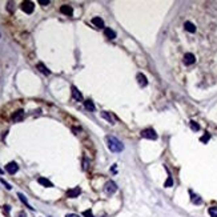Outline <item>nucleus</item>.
I'll list each match as a JSON object with an SVG mask.
<instances>
[{"label":"nucleus","instance_id":"22","mask_svg":"<svg viewBox=\"0 0 217 217\" xmlns=\"http://www.w3.org/2000/svg\"><path fill=\"white\" fill-rule=\"evenodd\" d=\"M172 185H173V180H172V177H171V176H169V177L166 179V181H165L164 186H165V188H171Z\"/></svg>","mask_w":217,"mask_h":217},{"label":"nucleus","instance_id":"4","mask_svg":"<svg viewBox=\"0 0 217 217\" xmlns=\"http://www.w3.org/2000/svg\"><path fill=\"white\" fill-rule=\"evenodd\" d=\"M18 169H19V165L16 164L15 161H11V163H8V164L5 165V171L9 173V175H15L16 172H18Z\"/></svg>","mask_w":217,"mask_h":217},{"label":"nucleus","instance_id":"12","mask_svg":"<svg viewBox=\"0 0 217 217\" xmlns=\"http://www.w3.org/2000/svg\"><path fill=\"white\" fill-rule=\"evenodd\" d=\"M136 79H137L139 84L141 85V87H145L146 84H148V80H146L145 75H143V73H137V76H136Z\"/></svg>","mask_w":217,"mask_h":217},{"label":"nucleus","instance_id":"27","mask_svg":"<svg viewBox=\"0 0 217 217\" xmlns=\"http://www.w3.org/2000/svg\"><path fill=\"white\" fill-rule=\"evenodd\" d=\"M39 4L47 5V4H49V0H39Z\"/></svg>","mask_w":217,"mask_h":217},{"label":"nucleus","instance_id":"9","mask_svg":"<svg viewBox=\"0 0 217 217\" xmlns=\"http://www.w3.org/2000/svg\"><path fill=\"white\" fill-rule=\"evenodd\" d=\"M24 119V112L21 111V109H19V111H16L15 113L12 115V121L18 123V121H21V120Z\"/></svg>","mask_w":217,"mask_h":217},{"label":"nucleus","instance_id":"18","mask_svg":"<svg viewBox=\"0 0 217 217\" xmlns=\"http://www.w3.org/2000/svg\"><path fill=\"white\" fill-rule=\"evenodd\" d=\"M191 200H192L193 204H196V205H199V204H201V202H202L201 197H200V196H197V195H193L192 192H191Z\"/></svg>","mask_w":217,"mask_h":217},{"label":"nucleus","instance_id":"24","mask_svg":"<svg viewBox=\"0 0 217 217\" xmlns=\"http://www.w3.org/2000/svg\"><path fill=\"white\" fill-rule=\"evenodd\" d=\"M83 216L84 217H95L93 216V213H92V211H84L83 212Z\"/></svg>","mask_w":217,"mask_h":217},{"label":"nucleus","instance_id":"20","mask_svg":"<svg viewBox=\"0 0 217 217\" xmlns=\"http://www.w3.org/2000/svg\"><path fill=\"white\" fill-rule=\"evenodd\" d=\"M208 212H209V216L211 217H217V206H211Z\"/></svg>","mask_w":217,"mask_h":217},{"label":"nucleus","instance_id":"11","mask_svg":"<svg viewBox=\"0 0 217 217\" xmlns=\"http://www.w3.org/2000/svg\"><path fill=\"white\" fill-rule=\"evenodd\" d=\"M72 96L75 100H77V101H83V95L79 92V89L76 88V87H72Z\"/></svg>","mask_w":217,"mask_h":217},{"label":"nucleus","instance_id":"2","mask_svg":"<svg viewBox=\"0 0 217 217\" xmlns=\"http://www.w3.org/2000/svg\"><path fill=\"white\" fill-rule=\"evenodd\" d=\"M116 191H117V185H116V182L115 181H112V180H109V181H107L105 182V185H104V192L107 193V195H113Z\"/></svg>","mask_w":217,"mask_h":217},{"label":"nucleus","instance_id":"17","mask_svg":"<svg viewBox=\"0 0 217 217\" xmlns=\"http://www.w3.org/2000/svg\"><path fill=\"white\" fill-rule=\"evenodd\" d=\"M84 107H85L87 109H88V111H91V112L95 111V108H96L92 100H85V101H84Z\"/></svg>","mask_w":217,"mask_h":217},{"label":"nucleus","instance_id":"25","mask_svg":"<svg viewBox=\"0 0 217 217\" xmlns=\"http://www.w3.org/2000/svg\"><path fill=\"white\" fill-rule=\"evenodd\" d=\"M209 139H211V136H209V133H206L205 136H202V137H201V141H202V143H206Z\"/></svg>","mask_w":217,"mask_h":217},{"label":"nucleus","instance_id":"16","mask_svg":"<svg viewBox=\"0 0 217 217\" xmlns=\"http://www.w3.org/2000/svg\"><path fill=\"white\" fill-rule=\"evenodd\" d=\"M104 33H105V36L108 39H115L116 38V32L113 31V29H111V28H104Z\"/></svg>","mask_w":217,"mask_h":217},{"label":"nucleus","instance_id":"26","mask_svg":"<svg viewBox=\"0 0 217 217\" xmlns=\"http://www.w3.org/2000/svg\"><path fill=\"white\" fill-rule=\"evenodd\" d=\"M0 181H2V182H3V184H4V186H5V188H7V189H11V188H12V186H11V185H9V184H8V182H7V181H5V180H3V179H2V180H0Z\"/></svg>","mask_w":217,"mask_h":217},{"label":"nucleus","instance_id":"21","mask_svg":"<svg viewBox=\"0 0 217 217\" xmlns=\"http://www.w3.org/2000/svg\"><path fill=\"white\" fill-rule=\"evenodd\" d=\"M18 196H19V199H20V200H21V201H23V202H24V204H25L27 206H28V208H31V209H33V208H32V206H31V205H29V204H28V201H27V199L24 197V195H23V193H18Z\"/></svg>","mask_w":217,"mask_h":217},{"label":"nucleus","instance_id":"19","mask_svg":"<svg viewBox=\"0 0 217 217\" xmlns=\"http://www.w3.org/2000/svg\"><path fill=\"white\" fill-rule=\"evenodd\" d=\"M38 69H39L40 72L44 73V75H49V73H51V71H49V69H47V67L43 64V63H38Z\"/></svg>","mask_w":217,"mask_h":217},{"label":"nucleus","instance_id":"1","mask_svg":"<svg viewBox=\"0 0 217 217\" xmlns=\"http://www.w3.org/2000/svg\"><path fill=\"white\" fill-rule=\"evenodd\" d=\"M105 141H107V145H108V148H109V151L111 152L119 153V152H121L123 149H124L123 143L120 141L117 137H115V136H107Z\"/></svg>","mask_w":217,"mask_h":217},{"label":"nucleus","instance_id":"5","mask_svg":"<svg viewBox=\"0 0 217 217\" xmlns=\"http://www.w3.org/2000/svg\"><path fill=\"white\" fill-rule=\"evenodd\" d=\"M21 9H23V11H24L25 13H32L33 9H35V4H33L32 2H23Z\"/></svg>","mask_w":217,"mask_h":217},{"label":"nucleus","instance_id":"29","mask_svg":"<svg viewBox=\"0 0 217 217\" xmlns=\"http://www.w3.org/2000/svg\"><path fill=\"white\" fill-rule=\"evenodd\" d=\"M18 217H27V216H25V213H24V212H21V213H19V216H18Z\"/></svg>","mask_w":217,"mask_h":217},{"label":"nucleus","instance_id":"23","mask_svg":"<svg viewBox=\"0 0 217 217\" xmlns=\"http://www.w3.org/2000/svg\"><path fill=\"white\" fill-rule=\"evenodd\" d=\"M191 128L193 129V131H196V132H197L199 129H200V125H199L196 121H191Z\"/></svg>","mask_w":217,"mask_h":217},{"label":"nucleus","instance_id":"7","mask_svg":"<svg viewBox=\"0 0 217 217\" xmlns=\"http://www.w3.org/2000/svg\"><path fill=\"white\" fill-rule=\"evenodd\" d=\"M80 193H81V189H80L79 186H76V188L69 189V191L67 192V197H69V199H75V197H77Z\"/></svg>","mask_w":217,"mask_h":217},{"label":"nucleus","instance_id":"10","mask_svg":"<svg viewBox=\"0 0 217 217\" xmlns=\"http://www.w3.org/2000/svg\"><path fill=\"white\" fill-rule=\"evenodd\" d=\"M60 12L61 13H64V15L67 16H72V13H73V9H72V7L71 5H61L60 7Z\"/></svg>","mask_w":217,"mask_h":217},{"label":"nucleus","instance_id":"15","mask_svg":"<svg viewBox=\"0 0 217 217\" xmlns=\"http://www.w3.org/2000/svg\"><path fill=\"white\" fill-rule=\"evenodd\" d=\"M92 24H95L97 28H103V27H104V21H103L101 18H93L92 19Z\"/></svg>","mask_w":217,"mask_h":217},{"label":"nucleus","instance_id":"6","mask_svg":"<svg viewBox=\"0 0 217 217\" xmlns=\"http://www.w3.org/2000/svg\"><path fill=\"white\" fill-rule=\"evenodd\" d=\"M101 117L105 119L108 123H111V124H116V121H117V119H116V116H113L111 112H101Z\"/></svg>","mask_w":217,"mask_h":217},{"label":"nucleus","instance_id":"3","mask_svg":"<svg viewBox=\"0 0 217 217\" xmlns=\"http://www.w3.org/2000/svg\"><path fill=\"white\" fill-rule=\"evenodd\" d=\"M141 136L145 139H149V140H156L157 139V133L153 131L152 128H148V129H144L141 131Z\"/></svg>","mask_w":217,"mask_h":217},{"label":"nucleus","instance_id":"30","mask_svg":"<svg viewBox=\"0 0 217 217\" xmlns=\"http://www.w3.org/2000/svg\"><path fill=\"white\" fill-rule=\"evenodd\" d=\"M0 173H3V171H2V169H0Z\"/></svg>","mask_w":217,"mask_h":217},{"label":"nucleus","instance_id":"13","mask_svg":"<svg viewBox=\"0 0 217 217\" xmlns=\"http://www.w3.org/2000/svg\"><path fill=\"white\" fill-rule=\"evenodd\" d=\"M38 182L39 184H41L43 186H47V188H51V186H53V184L49 180H47V179H44V177H39L38 179Z\"/></svg>","mask_w":217,"mask_h":217},{"label":"nucleus","instance_id":"14","mask_svg":"<svg viewBox=\"0 0 217 217\" xmlns=\"http://www.w3.org/2000/svg\"><path fill=\"white\" fill-rule=\"evenodd\" d=\"M184 28L186 29L188 32H196V27H195V24L193 23H191V21H185L184 23Z\"/></svg>","mask_w":217,"mask_h":217},{"label":"nucleus","instance_id":"8","mask_svg":"<svg viewBox=\"0 0 217 217\" xmlns=\"http://www.w3.org/2000/svg\"><path fill=\"white\" fill-rule=\"evenodd\" d=\"M196 61V58L193 53H185L184 55V64L185 65H191Z\"/></svg>","mask_w":217,"mask_h":217},{"label":"nucleus","instance_id":"28","mask_svg":"<svg viewBox=\"0 0 217 217\" xmlns=\"http://www.w3.org/2000/svg\"><path fill=\"white\" fill-rule=\"evenodd\" d=\"M65 217H80L79 215H75V213H69V215H67Z\"/></svg>","mask_w":217,"mask_h":217}]
</instances>
